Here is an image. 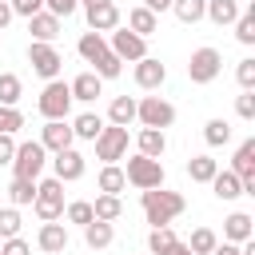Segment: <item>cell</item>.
Instances as JSON below:
<instances>
[{
    "label": "cell",
    "mask_w": 255,
    "mask_h": 255,
    "mask_svg": "<svg viewBox=\"0 0 255 255\" xmlns=\"http://www.w3.org/2000/svg\"><path fill=\"white\" fill-rule=\"evenodd\" d=\"M139 207H143V219L151 227H163L187 211V199L179 191H167V187H147V191H139Z\"/></svg>",
    "instance_id": "cell-1"
},
{
    "label": "cell",
    "mask_w": 255,
    "mask_h": 255,
    "mask_svg": "<svg viewBox=\"0 0 255 255\" xmlns=\"http://www.w3.org/2000/svg\"><path fill=\"white\" fill-rule=\"evenodd\" d=\"M128 163H124V175H128V183L131 187H139V191H147V187H163V179H167V171H163V163L159 159H151V155H124Z\"/></svg>",
    "instance_id": "cell-2"
},
{
    "label": "cell",
    "mask_w": 255,
    "mask_h": 255,
    "mask_svg": "<svg viewBox=\"0 0 255 255\" xmlns=\"http://www.w3.org/2000/svg\"><path fill=\"white\" fill-rule=\"evenodd\" d=\"M72 88L64 84V80H44V92H40V100H36V108H40V116L44 120H68L72 116Z\"/></svg>",
    "instance_id": "cell-3"
},
{
    "label": "cell",
    "mask_w": 255,
    "mask_h": 255,
    "mask_svg": "<svg viewBox=\"0 0 255 255\" xmlns=\"http://www.w3.org/2000/svg\"><path fill=\"white\" fill-rule=\"evenodd\" d=\"M12 175H20V179H40L44 175V167H48V151H44V143L40 139H24V143H16V155H12Z\"/></svg>",
    "instance_id": "cell-4"
},
{
    "label": "cell",
    "mask_w": 255,
    "mask_h": 255,
    "mask_svg": "<svg viewBox=\"0 0 255 255\" xmlns=\"http://www.w3.org/2000/svg\"><path fill=\"white\" fill-rule=\"evenodd\" d=\"M32 211L40 215V223H48V219H60V215H64V183H60L56 175L36 179V199H32Z\"/></svg>",
    "instance_id": "cell-5"
},
{
    "label": "cell",
    "mask_w": 255,
    "mask_h": 255,
    "mask_svg": "<svg viewBox=\"0 0 255 255\" xmlns=\"http://www.w3.org/2000/svg\"><path fill=\"white\" fill-rule=\"evenodd\" d=\"M219 72H223V52L219 48L203 44V48L191 52V60H187V80L191 84H211Z\"/></svg>",
    "instance_id": "cell-6"
},
{
    "label": "cell",
    "mask_w": 255,
    "mask_h": 255,
    "mask_svg": "<svg viewBox=\"0 0 255 255\" xmlns=\"http://www.w3.org/2000/svg\"><path fill=\"white\" fill-rule=\"evenodd\" d=\"M135 124L139 128H171L175 124V108L163 100V96H143V100H135Z\"/></svg>",
    "instance_id": "cell-7"
},
{
    "label": "cell",
    "mask_w": 255,
    "mask_h": 255,
    "mask_svg": "<svg viewBox=\"0 0 255 255\" xmlns=\"http://www.w3.org/2000/svg\"><path fill=\"white\" fill-rule=\"evenodd\" d=\"M28 64L40 80H60V72H64V56L56 52V44H44V40L28 44Z\"/></svg>",
    "instance_id": "cell-8"
},
{
    "label": "cell",
    "mask_w": 255,
    "mask_h": 255,
    "mask_svg": "<svg viewBox=\"0 0 255 255\" xmlns=\"http://www.w3.org/2000/svg\"><path fill=\"white\" fill-rule=\"evenodd\" d=\"M108 48H112L124 64H135V60H143V56H147V40H143V36H135L128 24H120V28H112V32H108Z\"/></svg>",
    "instance_id": "cell-9"
},
{
    "label": "cell",
    "mask_w": 255,
    "mask_h": 255,
    "mask_svg": "<svg viewBox=\"0 0 255 255\" xmlns=\"http://www.w3.org/2000/svg\"><path fill=\"white\" fill-rule=\"evenodd\" d=\"M92 143H96V159H104V163H120V159L128 155V128L104 124V131H100Z\"/></svg>",
    "instance_id": "cell-10"
},
{
    "label": "cell",
    "mask_w": 255,
    "mask_h": 255,
    "mask_svg": "<svg viewBox=\"0 0 255 255\" xmlns=\"http://www.w3.org/2000/svg\"><path fill=\"white\" fill-rule=\"evenodd\" d=\"M52 175L60 179V183H76V179H84V171H88V163H84V155L76 151V147H64V151H52Z\"/></svg>",
    "instance_id": "cell-11"
},
{
    "label": "cell",
    "mask_w": 255,
    "mask_h": 255,
    "mask_svg": "<svg viewBox=\"0 0 255 255\" xmlns=\"http://www.w3.org/2000/svg\"><path fill=\"white\" fill-rule=\"evenodd\" d=\"M68 243H72L68 223H60V219L40 223V231H36V247H40L44 255H64V251H68Z\"/></svg>",
    "instance_id": "cell-12"
},
{
    "label": "cell",
    "mask_w": 255,
    "mask_h": 255,
    "mask_svg": "<svg viewBox=\"0 0 255 255\" xmlns=\"http://www.w3.org/2000/svg\"><path fill=\"white\" fill-rule=\"evenodd\" d=\"M131 80H135V88H143V92H159L163 80H167V68H163L155 56H143V60L131 64Z\"/></svg>",
    "instance_id": "cell-13"
},
{
    "label": "cell",
    "mask_w": 255,
    "mask_h": 255,
    "mask_svg": "<svg viewBox=\"0 0 255 255\" xmlns=\"http://www.w3.org/2000/svg\"><path fill=\"white\" fill-rule=\"evenodd\" d=\"M231 171L243 179V195H255V139H243L231 155Z\"/></svg>",
    "instance_id": "cell-14"
},
{
    "label": "cell",
    "mask_w": 255,
    "mask_h": 255,
    "mask_svg": "<svg viewBox=\"0 0 255 255\" xmlns=\"http://www.w3.org/2000/svg\"><path fill=\"white\" fill-rule=\"evenodd\" d=\"M40 143H44V151H48V155H52V151L72 147V143H76L72 124H68V120H44V128H40Z\"/></svg>",
    "instance_id": "cell-15"
},
{
    "label": "cell",
    "mask_w": 255,
    "mask_h": 255,
    "mask_svg": "<svg viewBox=\"0 0 255 255\" xmlns=\"http://www.w3.org/2000/svg\"><path fill=\"white\" fill-rule=\"evenodd\" d=\"M84 16H88V28H92V32H104V36H108L112 28H120V20H124V16H120V8H116V0L96 4V8H88Z\"/></svg>",
    "instance_id": "cell-16"
},
{
    "label": "cell",
    "mask_w": 255,
    "mask_h": 255,
    "mask_svg": "<svg viewBox=\"0 0 255 255\" xmlns=\"http://www.w3.org/2000/svg\"><path fill=\"white\" fill-rule=\"evenodd\" d=\"M223 239H227V243H247V239H255V219H251L247 211H231V215L223 219Z\"/></svg>",
    "instance_id": "cell-17"
},
{
    "label": "cell",
    "mask_w": 255,
    "mask_h": 255,
    "mask_svg": "<svg viewBox=\"0 0 255 255\" xmlns=\"http://www.w3.org/2000/svg\"><path fill=\"white\" fill-rule=\"evenodd\" d=\"M68 88H72V100H80V104H96V96H104V80H100L92 68H88V72H80Z\"/></svg>",
    "instance_id": "cell-18"
},
{
    "label": "cell",
    "mask_w": 255,
    "mask_h": 255,
    "mask_svg": "<svg viewBox=\"0 0 255 255\" xmlns=\"http://www.w3.org/2000/svg\"><path fill=\"white\" fill-rule=\"evenodd\" d=\"M60 16H52V12H36V16H28V32H32V40H44V44H56V36H60Z\"/></svg>",
    "instance_id": "cell-19"
},
{
    "label": "cell",
    "mask_w": 255,
    "mask_h": 255,
    "mask_svg": "<svg viewBox=\"0 0 255 255\" xmlns=\"http://www.w3.org/2000/svg\"><path fill=\"white\" fill-rule=\"evenodd\" d=\"M135 151H139V155H151V159H163L167 135H163L159 128H139V131H135Z\"/></svg>",
    "instance_id": "cell-20"
},
{
    "label": "cell",
    "mask_w": 255,
    "mask_h": 255,
    "mask_svg": "<svg viewBox=\"0 0 255 255\" xmlns=\"http://www.w3.org/2000/svg\"><path fill=\"white\" fill-rule=\"evenodd\" d=\"M211 191H215V199H227V203H231V199L243 195V179H239L231 167H219V171L211 175Z\"/></svg>",
    "instance_id": "cell-21"
},
{
    "label": "cell",
    "mask_w": 255,
    "mask_h": 255,
    "mask_svg": "<svg viewBox=\"0 0 255 255\" xmlns=\"http://www.w3.org/2000/svg\"><path fill=\"white\" fill-rule=\"evenodd\" d=\"M239 12H243V4H239V0H207L203 20H211V24L227 28V24H235V20H239Z\"/></svg>",
    "instance_id": "cell-22"
},
{
    "label": "cell",
    "mask_w": 255,
    "mask_h": 255,
    "mask_svg": "<svg viewBox=\"0 0 255 255\" xmlns=\"http://www.w3.org/2000/svg\"><path fill=\"white\" fill-rule=\"evenodd\" d=\"M128 28H131L135 36H143V40H147V36H155V32H159V16H155L151 8H143V4H135V8L128 12Z\"/></svg>",
    "instance_id": "cell-23"
},
{
    "label": "cell",
    "mask_w": 255,
    "mask_h": 255,
    "mask_svg": "<svg viewBox=\"0 0 255 255\" xmlns=\"http://www.w3.org/2000/svg\"><path fill=\"white\" fill-rule=\"evenodd\" d=\"M112 239H116V223H104V219H92V223H84V243H88L92 251H104V247H112Z\"/></svg>",
    "instance_id": "cell-24"
},
{
    "label": "cell",
    "mask_w": 255,
    "mask_h": 255,
    "mask_svg": "<svg viewBox=\"0 0 255 255\" xmlns=\"http://www.w3.org/2000/svg\"><path fill=\"white\" fill-rule=\"evenodd\" d=\"M68 124H72V135H76V139H88V143L104 131V116H100V112H80V116L68 120Z\"/></svg>",
    "instance_id": "cell-25"
},
{
    "label": "cell",
    "mask_w": 255,
    "mask_h": 255,
    "mask_svg": "<svg viewBox=\"0 0 255 255\" xmlns=\"http://www.w3.org/2000/svg\"><path fill=\"white\" fill-rule=\"evenodd\" d=\"M96 187H100L104 195H120V191L128 187L124 167H120V163H104V167H100V175H96Z\"/></svg>",
    "instance_id": "cell-26"
},
{
    "label": "cell",
    "mask_w": 255,
    "mask_h": 255,
    "mask_svg": "<svg viewBox=\"0 0 255 255\" xmlns=\"http://www.w3.org/2000/svg\"><path fill=\"white\" fill-rule=\"evenodd\" d=\"M108 124H116V128L135 124V96H116L108 104Z\"/></svg>",
    "instance_id": "cell-27"
},
{
    "label": "cell",
    "mask_w": 255,
    "mask_h": 255,
    "mask_svg": "<svg viewBox=\"0 0 255 255\" xmlns=\"http://www.w3.org/2000/svg\"><path fill=\"white\" fill-rule=\"evenodd\" d=\"M175 243H179V235L171 231V223H163V227H151V231H147V255H167Z\"/></svg>",
    "instance_id": "cell-28"
},
{
    "label": "cell",
    "mask_w": 255,
    "mask_h": 255,
    "mask_svg": "<svg viewBox=\"0 0 255 255\" xmlns=\"http://www.w3.org/2000/svg\"><path fill=\"white\" fill-rule=\"evenodd\" d=\"M32 199H36V179L12 175V183H8V203H12V207H32Z\"/></svg>",
    "instance_id": "cell-29"
},
{
    "label": "cell",
    "mask_w": 255,
    "mask_h": 255,
    "mask_svg": "<svg viewBox=\"0 0 255 255\" xmlns=\"http://www.w3.org/2000/svg\"><path fill=\"white\" fill-rule=\"evenodd\" d=\"M92 215H96V219H104V223H116V219L124 215V199H120V195H104V191H100V195H96V203H92Z\"/></svg>",
    "instance_id": "cell-30"
},
{
    "label": "cell",
    "mask_w": 255,
    "mask_h": 255,
    "mask_svg": "<svg viewBox=\"0 0 255 255\" xmlns=\"http://www.w3.org/2000/svg\"><path fill=\"white\" fill-rule=\"evenodd\" d=\"M167 12H175V20L179 24H199L203 20V12H207V0H171V8Z\"/></svg>",
    "instance_id": "cell-31"
},
{
    "label": "cell",
    "mask_w": 255,
    "mask_h": 255,
    "mask_svg": "<svg viewBox=\"0 0 255 255\" xmlns=\"http://www.w3.org/2000/svg\"><path fill=\"white\" fill-rule=\"evenodd\" d=\"M76 52H80V56H84V60L92 64L96 56H104V52H108V36H104V32H92V28H88V32L80 36V44H76Z\"/></svg>",
    "instance_id": "cell-32"
},
{
    "label": "cell",
    "mask_w": 255,
    "mask_h": 255,
    "mask_svg": "<svg viewBox=\"0 0 255 255\" xmlns=\"http://www.w3.org/2000/svg\"><path fill=\"white\" fill-rule=\"evenodd\" d=\"M215 171H219V159H211V155H191V159H187V175H191V183H211Z\"/></svg>",
    "instance_id": "cell-33"
},
{
    "label": "cell",
    "mask_w": 255,
    "mask_h": 255,
    "mask_svg": "<svg viewBox=\"0 0 255 255\" xmlns=\"http://www.w3.org/2000/svg\"><path fill=\"white\" fill-rule=\"evenodd\" d=\"M92 72H96L100 80H116V76L124 72V60H120V56H116V52L108 48L104 56H96V60H92Z\"/></svg>",
    "instance_id": "cell-34"
},
{
    "label": "cell",
    "mask_w": 255,
    "mask_h": 255,
    "mask_svg": "<svg viewBox=\"0 0 255 255\" xmlns=\"http://www.w3.org/2000/svg\"><path fill=\"white\" fill-rule=\"evenodd\" d=\"M203 139H207V147H223V143H231V124L227 120H207L203 124Z\"/></svg>",
    "instance_id": "cell-35"
},
{
    "label": "cell",
    "mask_w": 255,
    "mask_h": 255,
    "mask_svg": "<svg viewBox=\"0 0 255 255\" xmlns=\"http://www.w3.org/2000/svg\"><path fill=\"white\" fill-rule=\"evenodd\" d=\"M20 96H24V84H20V76H16V72H0V104L16 108V104H20Z\"/></svg>",
    "instance_id": "cell-36"
},
{
    "label": "cell",
    "mask_w": 255,
    "mask_h": 255,
    "mask_svg": "<svg viewBox=\"0 0 255 255\" xmlns=\"http://www.w3.org/2000/svg\"><path fill=\"white\" fill-rule=\"evenodd\" d=\"M231 28H235V40H239L243 48H251V44H255V8H243Z\"/></svg>",
    "instance_id": "cell-37"
},
{
    "label": "cell",
    "mask_w": 255,
    "mask_h": 255,
    "mask_svg": "<svg viewBox=\"0 0 255 255\" xmlns=\"http://www.w3.org/2000/svg\"><path fill=\"white\" fill-rule=\"evenodd\" d=\"M60 219L84 227V223H92L96 215H92V203H88V199H72V203H64V215H60Z\"/></svg>",
    "instance_id": "cell-38"
},
{
    "label": "cell",
    "mask_w": 255,
    "mask_h": 255,
    "mask_svg": "<svg viewBox=\"0 0 255 255\" xmlns=\"http://www.w3.org/2000/svg\"><path fill=\"white\" fill-rule=\"evenodd\" d=\"M219 243V235L211 231V227H195L191 231V239H187V247L195 251V255H211V247Z\"/></svg>",
    "instance_id": "cell-39"
},
{
    "label": "cell",
    "mask_w": 255,
    "mask_h": 255,
    "mask_svg": "<svg viewBox=\"0 0 255 255\" xmlns=\"http://www.w3.org/2000/svg\"><path fill=\"white\" fill-rule=\"evenodd\" d=\"M20 227H24V219H20V207H0V239H12V235H20Z\"/></svg>",
    "instance_id": "cell-40"
},
{
    "label": "cell",
    "mask_w": 255,
    "mask_h": 255,
    "mask_svg": "<svg viewBox=\"0 0 255 255\" xmlns=\"http://www.w3.org/2000/svg\"><path fill=\"white\" fill-rule=\"evenodd\" d=\"M20 128H24V112H20V108L0 104V135H16Z\"/></svg>",
    "instance_id": "cell-41"
},
{
    "label": "cell",
    "mask_w": 255,
    "mask_h": 255,
    "mask_svg": "<svg viewBox=\"0 0 255 255\" xmlns=\"http://www.w3.org/2000/svg\"><path fill=\"white\" fill-rule=\"evenodd\" d=\"M235 116L239 120H255V88H243L235 96Z\"/></svg>",
    "instance_id": "cell-42"
},
{
    "label": "cell",
    "mask_w": 255,
    "mask_h": 255,
    "mask_svg": "<svg viewBox=\"0 0 255 255\" xmlns=\"http://www.w3.org/2000/svg\"><path fill=\"white\" fill-rule=\"evenodd\" d=\"M235 80H239V88H255V56H243L235 64Z\"/></svg>",
    "instance_id": "cell-43"
},
{
    "label": "cell",
    "mask_w": 255,
    "mask_h": 255,
    "mask_svg": "<svg viewBox=\"0 0 255 255\" xmlns=\"http://www.w3.org/2000/svg\"><path fill=\"white\" fill-rule=\"evenodd\" d=\"M0 255H32V243L24 235H12V239H0Z\"/></svg>",
    "instance_id": "cell-44"
},
{
    "label": "cell",
    "mask_w": 255,
    "mask_h": 255,
    "mask_svg": "<svg viewBox=\"0 0 255 255\" xmlns=\"http://www.w3.org/2000/svg\"><path fill=\"white\" fill-rule=\"evenodd\" d=\"M76 8H80V0H44V12H52V16H60V20H68Z\"/></svg>",
    "instance_id": "cell-45"
},
{
    "label": "cell",
    "mask_w": 255,
    "mask_h": 255,
    "mask_svg": "<svg viewBox=\"0 0 255 255\" xmlns=\"http://www.w3.org/2000/svg\"><path fill=\"white\" fill-rule=\"evenodd\" d=\"M12 4V16H36V12H44V0H8Z\"/></svg>",
    "instance_id": "cell-46"
},
{
    "label": "cell",
    "mask_w": 255,
    "mask_h": 255,
    "mask_svg": "<svg viewBox=\"0 0 255 255\" xmlns=\"http://www.w3.org/2000/svg\"><path fill=\"white\" fill-rule=\"evenodd\" d=\"M16 155V135H0V167H8Z\"/></svg>",
    "instance_id": "cell-47"
},
{
    "label": "cell",
    "mask_w": 255,
    "mask_h": 255,
    "mask_svg": "<svg viewBox=\"0 0 255 255\" xmlns=\"http://www.w3.org/2000/svg\"><path fill=\"white\" fill-rule=\"evenodd\" d=\"M211 255H243V247H239V243H227V239H223V243H215V247H211Z\"/></svg>",
    "instance_id": "cell-48"
},
{
    "label": "cell",
    "mask_w": 255,
    "mask_h": 255,
    "mask_svg": "<svg viewBox=\"0 0 255 255\" xmlns=\"http://www.w3.org/2000/svg\"><path fill=\"white\" fill-rule=\"evenodd\" d=\"M8 24H12V4H8V0H0V32H4Z\"/></svg>",
    "instance_id": "cell-49"
},
{
    "label": "cell",
    "mask_w": 255,
    "mask_h": 255,
    "mask_svg": "<svg viewBox=\"0 0 255 255\" xmlns=\"http://www.w3.org/2000/svg\"><path fill=\"white\" fill-rule=\"evenodd\" d=\"M143 8H151V12L159 16V12H167V8H171V0H143Z\"/></svg>",
    "instance_id": "cell-50"
},
{
    "label": "cell",
    "mask_w": 255,
    "mask_h": 255,
    "mask_svg": "<svg viewBox=\"0 0 255 255\" xmlns=\"http://www.w3.org/2000/svg\"><path fill=\"white\" fill-rule=\"evenodd\" d=\"M167 255H195V251H191V247H187V243H175V247H171V251H167Z\"/></svg>",
    "instance_id": "cell-51"
},
{
    "label": "cell",
    "mask_w": 255,
    "mask_h": 255,
    "mask_svg": "<svg viewBox=\"0 0 255 255\" xmlns=\"http://www.w3.org/2000/svg\"><path fill=\"white\" fill-rule=\"evenodd\" d=\"M96 4H108V0H80V8L88 12V8H96Z\"/></svg>",
    "instance_id": "cell-52"
}]
</instances>
